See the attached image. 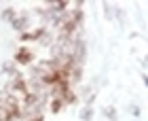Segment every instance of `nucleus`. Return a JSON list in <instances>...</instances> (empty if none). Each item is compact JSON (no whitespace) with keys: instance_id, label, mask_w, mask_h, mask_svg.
I'll return each mask as SVG.
<instances>
[{"instance_id":"obj_5","label":"nucleus","mask_w":148,"mask_h":121,"mask_svg":"<svg viewBox=\"0 0 148 121\" xmlns=\"http://www.w3.org/2000/svg\"><path fill=\"white\" fill-rule=\"evenodd\" d=\"M80 119H83V121H91L93 119V109H91V106H85V109L80 111Z\"/></svg>"},{"instance_id":"obj_2","label":"nucleus","mask_w":148,"mask_h":121,"mask_svg":"<svg viewBox=\"0 0 148 121\" xmlns=\"http://www.w3.org/2000/svg\"><path fill=\"white\" fill-rule=\"evenodd\" d=\"M47 34V28L45 26H40V28H36V30H32V32H25V34H21L19 38L21 40H25V43H28V40H40Z\"/></svg>"},{"instance_id":"obj_3","label":"nucleus","mask_w":148,"mask_h":121,"mask_svg":"<svg viewBox=\"0 0 148 121\" xmlns=\"http://www.w3.org/2000/svg\"><path fill=\"white\" fill-rule=\"evenodd\" d=\"M11 24H13V28H15L17 32H21V34L28 32V15H17Z\"/></svg>"},{"instance_id":"obj_7","label":"nucleus","mask_w":148,"mask_h":121,"mask_svg":"<svg viewBox=\"0 0 148 121\" xmlns=\"http://www.w3.org/2000/svg\"><path fill=\"white\" fill-rule=\"evenodd\" d=\"M23 121H45V117H42V115H32V117L23 119Z\"/></svg>"},{"instance_id":"obj_4","label":"nucleus","mask_w":148,"mask_h":121,"mask_svg":"<svg viewBox=\"0 0 148 121\" xmlns=\"http://www.w3.org/2000/svg\"><path fill=\"white\" fill-rule=\"evenodd\" d=\"M47 104H49V111L53 113V115H57V113H59V111H62L64 106H66L62 98H51V100H49Z\"/></svg>"},{"instance_id":"obj_1","label":"nucleus","mask_w":148,"mask_h":121,"mask_svg":"<svg viewBox=\"0 0 148 121\" xmlns=\"http://www.w3.org/2000/svg\"><path fill=\"white\" fill-rule=\"evenodd\" d=\"M15 64H19V66H28V64H32L34 62V51L30 49V47H19V49L15 51Z\"/></svg>"},{"instance_id":"obj_6","label":"nucleus","mask_w":148,"mask_h":121,"mask_svg":"<svg viewBox=\"0 0 148 121\" xmlns=\"http://www.w3.org/2000/svg\"><path fill=\"white\" fill-rule=\"evenodd\" d=\"M104 115L108 121H116V111H114V106H106L104 109Z\"/></svg>"}]
</instances>
